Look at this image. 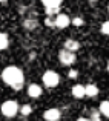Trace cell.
Wrapping results in <instances>:
<instances>
[{"label":"cell","mask_w":109,"mask_h":121,"mask_svg":"<svg viewBox=\"0 0 109 121\" xmlns=\"http://www.w3.org/2000/svg\"><path fill=\"white\" fill-rule=\"evenodd\" d=\"M2 80L14 91H20L25 84V74L18 66H6L2 71Z\"/></svg>","instance_id":"6da1fadb"},{"label":"cell","mask_w":109,"mask_h":121,"mask_svg":"<svg viewBox=\"0 0 109 121\" xmlns=\"http://www.w3.org/2000/svg\"><path fill=\"white\" fill-rule=\"evenodd\" d=\"M0 110H2V115L8 117V118H12V117H15L20 112V104L14 100H8V101H5V103H2Z\"/></svg>","instance_id":"7a4b0ae2"},{"label":"cell","mask_w":109,"mask_h":121,"mask_svg":"<svg viewBox=\"0 0 109 121\" xmlns=\"http://www.w3.org/2000/svg\"><path fill=\"white\" fill-rule=\"evenodd\" d=\"M41 81H43V84L46 87H51V89L57 87L59 83H60V75L54 71H46L43 74V77H41Z\"/></svg>","instance_id":"3957f363"},{"label":"cell","mask_w":109,"mask_h":121,"mask_svg":"<svg viewBox=\"0 0 109 121\" xmlns=\"http://www.w3.org/2000/svg\"><path fill=\"white\" fill-rule=\"evenodd\" d=\"M59 61L62 63L63 66H72L74 63L77 61L75 52H71L68 49H60L59 51Z\"/></svg>","instance_id":"277c9868"},{"label":"cell","mask_w":109,"mask_h":121,"mask_svg":"<svg viewBox=\"0 0 109 121\" xmlns=\"http://www.w3.org/2000/svg\"><path fill=\"white\" fill-rule=\"evenodd\" d=\"M69 25H71V17L68 14L60 12V14L55 15V28L57 29H66Z\"/></svg>","instance_id":"5b68a950"},{"label":"cell","mask_w":109,"mask_h":121,"mask_svg":"<svg viewBox=\"0 0 109 121\" xmlns=\"http://www.w3.org/2000/svg\"><path fill=\"white\" fill-rule=\"evenodd\" d=\"M45 121H59L62 118V112H60L57 107H51V109H46L43 113Z\"/></svg>","instance_id":"8992f818"},{"label":"cell","mask_w":109,"mask_h":121,"mask_svg":"<svg viewBox=\"0 0 109 121\" xmlns=\"http://www.w3.org/2000/svg\"><path fill=\"white\" fill-rule=\"evenodd\" d=\"M26 94H28V97H31V98H38L43 94V89H41V86L37 84V83H31L26 89Z\"/></svg>","instance_id":"52a82bcc"},{"label":"cell","mask_w":109,"mask_h":121,"mask_svg":"<svg viewBox=\"0 0 109 121\" xmlns=\"http://www.w3.org/2000/svg\"><path fill=\"white\" fill-rule=\"evenodd\" d=\"M80 48H82V44H80L78 40L66 39L65 41H63V49H68V51H71V52H77Z\"/></svg>","instance_id":"ba28073f"},{"label":"cell","mask_w":109,"mask_h":121,"mask_svg":"<svg viewBox=\"0 0 109 121\" xmlns=\"http://www.w3.org/2000/svg\"><path fill=\"white\" fill-rule=\"evenodd\" d=\"M71 94L74 98H77V100H83V98L86 97V87L82 84H74L72 89H71Z\"/></svg>","instance_id":"9c48e42d"},{"label":"cell","mask_w":109,"mask_h":121,"mask_svg":"<svg viewBox=\"0 0 109 121\" xmlns=\"http://www.w3.org/2000/svg\"><path fill=\"white\" fill-rule=\"evenodd\" d=\"M37 26H38V20L36 17H28L23 20V28L26 31H34L37 29Z\"/></svg>","instance_id":"30bf717a"},{"label":"cell","mask_w":109,"mask_h":121,"mask_svg":"<svg viewBox=\"0 0 109 121\" xmlns=\"http://www.w3.org/2000/svg\"><path fill=\"white\" fill-rule=\"evenodd\" d=\"M85 87H86V97L95 98V97L98 95V87L94 84V83H89V84H86Z\"/></svg>","instance_id":"8fae6325"},{"label":"cell","mask_w":109,"mask_h":121,"mask_svg":"<svg viewBox=\"0 0 109 121\" xmlns=\"http://www.w3.org/2000/svg\"><path fill=\"white\" fill-rule=\"evenodd\" d=\"M98 110L103 117L109 118V100H103L100 104H98Z\"/></svg>","instance_id":"7c38bea8"},{"label":"cell","mask_w":109,"mask_h":121,"mask_svg":"<svg viewBox=\"0 0 109 121\" xmlns=\"http://www.w3.org/2000/svg\"><path fill=\"white\" fill-rule=\"evenodd\" d=\"M45 8H60L63 0H40Z\"/></svg>","instance_id":"4fadbf2b"},{"label":"cell","mask_w":109,"mask_h":121,"mask_svg":"<svg viewBox=\"0 0 109 121\" xmlns=\"http://www.w3.org/2000/svg\"><path fill=\"white\" fill-rule=\"evenodd\" d=\"M8 46H9V37H8V34L0 31V51L8 49Z\"/></svg>","instance_id":"5bb4252c"},{"label":"cell","mask_w":109,"mask_h":121,"mask_svg":"<svg viewBox=\"0 0 109 121\" xmlns=\"http://www.w3.org/2000/svg\"><path fill=\"white\" fill-rule=\"evenodd\" d=\"M43 23H45V26H48V28H55V17H54V15H46Z\"/></svg>","instance_id":"9a60e30c"},{"label":"cell","mask_w":109,"mask_h":121,"mask_svg":"<svg viewBox=\"0 0 109 121\" xmlns=\"http://www.w3.org/2000/svg\"><path fill=\"white\" fill-rule=\"evenodd\" d=\"M20 113L23 117H28L32 113V106L31 104H23V106H20Z\"/></svg>","instance_id":"2e32d148"},{"label":"cell","mask_w":109,"mask_h":121,"mask_svg":"<svg viewBox=\"0 0 109 121\" xmlns=\"http://www.w3.org/2000/svg\"><path fill=\"white\" fill-rule=\"evenodd\" d=\"M71 25H74L75 28H82L83 25H85V20H83V17H80V15H77V17L71 18Z\"/></svg>","instance_id":"e0dca14e"},{"label":"cell","mask_w":109,"mask_h":121,"mask_svg":"<svg viewBox=\"0 0 109 121\" xmlns=\"http://www.w3.org/2000/svg\"><path fill=\"white\" fill-rule=\"evenodd\" d=\"M89 121H101V113H100V110H91Z\"/></svg>","instance_id":"ac0fdd59"},{"label":"cell","mask_w":109,"mask_h":121,"mask_svg":"<svg viewBox=\"0 0 109 121\" xmlns=\"http://www.w3.org/2000/svg\"><path fill=\"white\" fill-rule=\"evenodd\" d=\"M100 32L103 34V35L109 37V20H106V22H103V23H101V26H100Z\"/></svg>","instance_id":"d6986e66"},{"label":"cell","mask_w":109,"mask_h":121,"mask_svg":"<svg viewBox=\"0 0 109 121\" xmlns=\"http://www.w3.org/2000/svg\"><path fill=\"white\" fill-rule=\"evenodd\" d=\"M45 14L46 15H57V14H60V8H45Z\"/></svg>","instance_id":"ffe728a7"},{"label":"cell","mask_w":109,"mask_h":121,"mask_svg":"<svg viewBox=\"0 0 109 121\" xmlns=\"http://www.w3.org/2000/svg\"><path fill=\"white\" fill-rule=\"evenodd\" d=\"M68 77H69V78H72V80H74V78H77V77H78V71H74V69H72V71H69Z\"/></svg>","instance_id":"44dd1931"},{"label":"cell","mask_w":109,"mask_h":121,"mask_svg":"<svg viewBox=\"0 0 109 121\" xmlns=\"http://www.w3.org/2000/svg\"><path fill=\"white\" fill-rule=\"evenodd\" d=\"M75 121H89V118H78V120H75Z\"/></svg>","instance_id":"7402d4cb"},{"label":"cell","mask_w":109,"mask_h":121,"mask_svg":"<svg viewBox=\"0 0 109 121\" xmlns=\"http://www.w3.org/2000/svg\"><path fill=\"white\" fill-rule=\"evenodd\" d=\"M88 2H89V3H97L98 0H88Z\"/></svg>","instance_id":"603a6c76"},{"label":"cell","mask_w":109,"mask_h":121,"mask_svg":"<svg viewBox=\"0 0 109 121\" xmlns=\"http://www.w3.org/2000/svg\"><path fill=\"white\" fill-rule=\"evenodd\" d=\"M106 71L109 72V60H108V63H106Z\"/></svg>","instance_id":"cb8c5ba5"},{"label":"cell","mask_w":109,"mask_h":121,"mask_svg":"<svg viewBox=\"0 0 109 121\" xmlns=\"http://www.w3.org/2000/svg\"><path fill=\"white\" fill-rule=\"evenodd\" d=\"M6 2H8V0H0V3H6Z\"/></svg>","instance_id":"d4e9b609"},{"label":"cell","mask_w":109,"mask_h":121,"mask_svg":"<svg viewBox=\"0 0 109 121\" xmlns=\"http://www.w3.org/2000/svg\"><path fill=\"white\" fill-rule=\"evenodd\" d=\"M108 12H109V5H108Z\"/></svg>","instance_id":"484cf974"}]
</instances>
